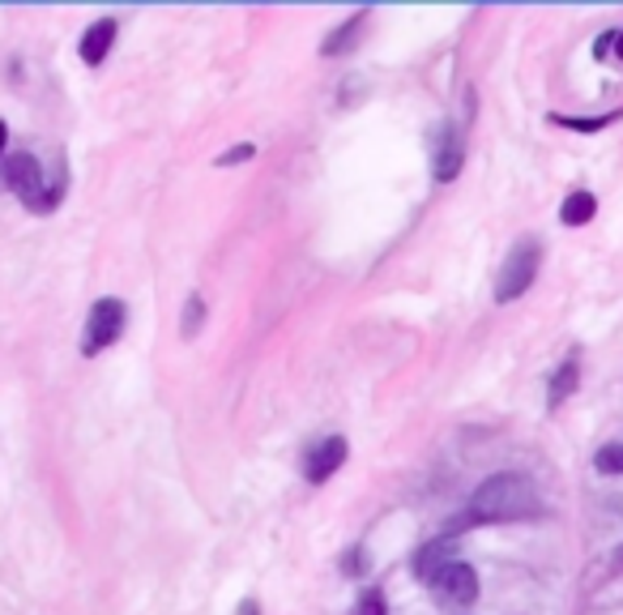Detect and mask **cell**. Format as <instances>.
<instances>
[{
	"mask_svg": "<svg viewBox=\"0 0 623 615\" xmlns=\"http://www.w3.org/2000/svg\"><path fill=\"white\" fill-rule=\"evenodd\" d=\"M124 300H99L90 308V321H86V334H82V355H99L107 351L120 334H124Z\"/></svg>",
	"mask_w": 623,
	"mask_h": 615,
	"instance_id": "4",
	"label": "cell"
},
{
	"mask_svg": "<svg viewBox=\"0 0 623 615\" xmlns=\"http://www.w3.org/2000/svg\"><path fill=\"white\" fill-rule=\"evenodd\" d=\"M4 184H9L13 197H22L26 209H35V214H52L60 197H64V184H48L44 162L35 154L22 150L4 154Z\"/></svg>",
	"mask_w": 623,
	"mask_h": 615,
	"instance_id": "2",
	"label": "cell"
},
{
	"mask_svg": "<svg viewBox=\"0 0 623 615\" xmlns=\"http://www.w3.org/2000/svg\"><path fill=\"white\" fill-rule=\"evenodd\" d=\"M355 615H384V594H380V590H364Z\"/></svg>",
	"mask_w": 623,
	"mask_h": 615,
	"instance_id": "14",
	"label": "cell"
},
{
	"mask_svg": "<svg viewBox=\"0 0 623 615\" xmlns=\"http://www.w3.org/2000/svg\"><path fill=\"white\" fill-rule=\"evenodd\" d=\"M346 454H351L346 436H325V441L308 445V454H304V479H308V483H325V479L346 461Z\"/></svg>",
	"mask_w": 623,
	"mask_h": 615,
	"instance_id": "6",
	"label": "cell"
},
{
	"mask_svg": "<svg viewBox=\"0 0 623 615\" xmlns=\"http://www.w3.org/2000/svg\"><path fill=\"white\" fill-rule=\"evenodd\" d=\"M594 466H598L602 474H623V441H615V445H602V449L594 454Z\"/></svg>",
	"mask_w": 623,
	"mask_h": 615,
	"instance_id": "13",
	"label": "cell"
},
{
	"mask_svg": "<svg viewBox=\"0 0 623 615\" xmlns=\"http://www.w3.org/2000/svg\"><path fill=\"white\" fill-rule=\"evenodd\" d=\"M538 265H542V244H538V240H521V244H513V253L504 256V265H500L496 300H500V304H513L517 296H525L529 282H534V274H538Z\"/></svg>",
	"mask_w": 623,
	"mask_h": 615,
	"instance_id": "3",
	"label": "cell"
},
{
	"mask_svg": "<svg viewBox=\"0 0 623 615\" xmlns=\"http://www.w3.org/2000/svg\"><path fill=\"white\" fill-rule=\"evenodd\" d=\"M457 560V539L453 534H444V539H431V543H423L418 547V556H415V572H418V581H436L449 564Z\"/></svg>",
	"mask_w": 623,
	"mask_h": 615,
	"instance_id": "7",
	"label": "cell"
},
{
	"mask_svg": "<svg viewBox=\"0 0 623 615\" xmlns=\"http://www.w3.org/2000/svg\"><path fill=\"white\" fill-rule=\"evenodd\" d=\"M576 381H581V355H569L560 367H555V376H551V389H547V402L551 407H560L564 398H569L572 389H576Z\"/></svg>",
	"mask_w": 623,
	"mask_h": 615,
	"instance_id": "10",
	"label": "cell"
},
{
	"mask_svg": "<svg viewBox=\"0 0 623 615\" xmlns=\"http://www.w3.org/2000/svg\"><path fill=\"white\" fill-rule=\"evenodd\" d=\"M201 316H206V304H201V296H193V300H188V316H184V334H188V338L197 334Z\"/></svg>",
	"mask_w": 623,
	"mask_h": 615,
	"instance_id": "15",
	"label": "cell"
},
{
	"mask_svg": "<svg viewBox=\"0 0 623 615\" xmlns=\"http://www.w3.org/2000/svg\"><path fill=\"white\" fill-rule=\"evenodd\" d=\"M594 209H598L594 193H572L569 202H564V209H560V218H564V227H581V222L594 218Z\"/></svg>",
	"mask_w": 623,
	"mask_h": 615,
	"instance_id": "12",
	"label": "cell"
},
{
	"mask_svg": "<svg viewBox=\"0 0 623 615\" xmlns=\"http://www.w3.org/2000/svg\"><path fill=\"white\" fill-rule=\"evenodd\" d=\"M244 158H253V146H235V150H227L218 158V167H227V162H244Z\"/></svg>",
	"mask_w": 623,
	"mask_h": 615,
	"instance_id": "17",
	"label": "cell"
},
{
	"mask_svg": "<svg viewBox=\"0 0 623 615\" xmlns=\"http://www.w3.org/2000/svg\"><path fill=\"white\" fill-rule=\"evenodd\" d=\"M431 594L444 603V607H469L478 599V572L469 564L453 560L436 581H431Z\"/></svg>",
	"mask_w": 623,
	"mask_h": 615,
	"instance_id": "5",
	"label": "cell"
},
{
	"mask_svg": "<svg viewBox=\"0 0 623 615\" xmlns=\"http://www.w3.org/2000/svg\"><path fill=\"white\" fill-rule=\"evenodd\" d=\"M115 31H120V26H115V17L95 22V26L82 35V48H77V51H82V60H86V64H103L107 51H111V44H115Z\"/></svg>",
	"mask_w": 623,
	"mask_h": 615,
	"instance_id": "9",
	"label": "cell"
},
{
	"mask_svg": "<svg viewBox=\"0 0 623 615\" xmlns=\"http://www.w3.org/2000/svg\"><path fill=\"white\" fill-rule=\"evenodd\" d=\"M560 124H569V129H581V133H594V129L611 124V116H598V120H564V116H560Z\"/></svg>",
	"mask_w": 623,
	"mask_h": 615,
	"instance_id": "16",
	"label": "cell"
},
{
	"mask_svg": "<svg viewBox=\"0 0 623 615\" xmlns=\"http://www.w3.org/2000/svg\"><path fill=\"white\" fill-rule=\"evenodd\" d=\"M462 137H457V129L453 124H444V133H440V146H436V180L444 184V180H457V171H462Z\"/></svg>",
	"mask_w": 623,
	"mask_h": 615,
	"instance_id": "8",
	"label": "cell"
},
{
	"mask_svg": "<svg viewBox=\"0 0 623 615\" xmlns=\"http://www.w3.org/2000/svg\"><path fill=\"white\" fill-rule=\"evenodd\" d=\"M538 512V492L525 474H491L487 483H478V492L469 496V517L474 521H521Z\"/></svg>",
	"mask_w": 623,
	"mask_h": 615,
	"instance_id": "1",
	"label": "cell"
},
{
	"mask_svg": "<svg viewBox=\"0 0 623 615\" xmlns=\"http://www.w3.org/2000/svg\"><path fill=\"white\" fill-rule=\"evenodd\" d=\"M364 22H367V13H355V17L346 22V26H338V31H333V35L325 39V48H320V51H325V56H338V51L355 48V35L364 31Z\"/></svg>",
	"mask_w": 623,
	"mask_h": 615,
	"instance_id": "11",
	"label": "cell"
},
{
	"mask_svg": "<svg viewBox=\"0 0 623 615\" xmlns=\"http://www.w3.org/2000/svg\"><path fill=\"white\" fill-rule=\"evenodd\" d=\"M240 615H257V603H244V607H240Z\"/></svg>",
	"mask_w": 623,
	"mask_h": 615,
	"instance_id": "18",
	"label": "cell"
}]
</instances>
